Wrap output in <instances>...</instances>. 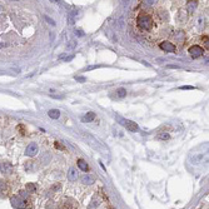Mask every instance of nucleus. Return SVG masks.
Segmentation results:
<instances>
[{"label": "nucleus", "instance_id": "f257e3e1", "mask_svg": "<svg viewBox=\"0 0 209 209\" xmlns=\"http://www.w3.org/2000/svg\"><path fill=\"white\" fill-rule=\"evenodd\" d=\"M158 2H140L132 11L129 25L133 33L149 43H160L168 35V11Z\"/></svg>", "mask_w": 209, "mask_h": 209}, {"label": "nucleus", "instance_id": "f03ea898", "mask_svg": "<svg viewBox=\"0 0 209 209\" xmlns=\"http://www.w3.org/2000/svg\"><path fill=\"white\" fill-rule=\"evenodd\" d=\"M13 207H14L15 209H25L27 208V199L23 198L21 195H13L11 199H10Z\"/></svg>", "mask_w": 209, "mask_h": 209}, {"label": "nucleus", "instance_id": "7ed1b4c3", "mask_svg": "<svg viewBox=\"0 0 209 209\" xmlns=\"http://www.w3.org/2000/svg\"><path fill=\"white\" fill-rule=\"evenodd\" d=\"M158 46H159L162 50L167 51V53H177V51L179 50V49L177 48V45H174L172 42H168V40L160 42V43L158 44Z\"/></svg>", "mask_w": 209, "mask_h": 209}, {"label": "nucleus", "instance_id": "20e7f679", "mask_svg": "<svg viewBox=\"0 0 209 209\" xmlns=\"http://www.w3.org/2000/svg\"><path fill=\"white\" fill-rule=\"evenodd\" d=\"M173 40H174V45L175 44H178V49H180L182 48V45L185 43V33L183 31V30H178V31H175L174 34H173Z\"/></svg>", "mask_w": 209, "mask_h": 209}, {"label": "nucleus", "instance_id": "39448f33", "mask_svg": "<svg viewBox=\"0 0 209 209\" xmlns=\"http://www.w3.org/2000/svg\"><path fill=\"white\" fill-rule=\"evenodd\" d=\"M188 53L192 55V58H199V57L203 55L204 49H203L199 44H194V45H192V46L188 49Z\"/></svg>", "mask_w": 209, "mask_h": 209}, {"label": "nucleus", "instance_id": "423d86ee", "mask_svg": "<svg viewBox=\"0 0 209 209\" xmlns=\"http://www.w3.org/2000/svg\"><path fill=\"white\" fill-rule=\"evenodd\" d=\"M118 120L120 122V124H123L129 130V132H137V130H138V124L132 122V120H125L123 118H118Z\"/></svg>", "mask_w": 209, "mask_h": 209}, {"label": "nucleus", "instance_id": "0eeeda50", "mask_svg": "<svg viewBox=\"0 0 209 209\" xmlns=\"http://www.w3.org/2000/svg\"><path fill=\"white\" fill-rule=\"evenodd\" d=\"M0 172L3 174H11L13 173V165L9 162H2L0 163Z\"/></svg>", "mask_w": 209, "mask_h": 209}, {"label": "nucleus", "instance_id": "6e6552de", "mask_svg": "<svg viewBox=\"0 0 209 209\" xmlns=\"http://www.w3.org/2000/svg\"><path fill=\"white\" fill-rule=\"evenodd\" d=\"M38 145L35 144V143H30V144L27 147V149H25V155L28 156H35L36 153H38Z\"/></svg>", "mask_w": 209, "mask_h": 209}, {"label": "nucleus", "instance_id": "1a4fd4ad", "mask_svg": "<svg viewBox=\"0 0 209 209\" xmlns=\"http://www.w3.org/2000/svg\"><path fill=\"white\" fill-rule=\"evenodd\" d=\"M198 6V2H195V0H193V2H188L187 3V11L189 13V14H193V13L195 11V9H197Z\"/></svg>", "mask_w": 209, "mask_h": 209}, {"label": "nucleus", "instance_id": "9d476101", "mask_svg": "<svg viewBox=\"0 0 209 209\" xmlns=\"http://www.w3.org/2000/svg\"><path fill=\"white\" fill-rule=\"evenodd\" d=\"M82 183L83 184H86V185H90V184H93V183L95 182V179L91 177V175H89V174H85V175H83L82 177Z\"/></svg>", "mask_w": 209, "mask_h": 209}, {"label": "nucleus", "instance_id": "9b49d317", "mask_svg": "<svg viewBox=\"0 0 209 209\" xmlns=\"http://www.w3.org/2000/svg\"><path fill=\"white\" fill-rule=\"evenodd\" d=\"M68 178H69V180H72V182H75V180L78 179V172H76L75 168H70V169H69V172H68Z\"/></svg>", "mask_w": 209, "mask_h": 209}, {"label": "nucleus", "instance_id": "f8f14e48", "mask_svg": "<svg viewBox=\"0 0 209 209\" xmlns=\"http://www.w3.org/2000/svg\"><path fill=\"white\" fill-rule=\"evenodd\" d=\"M48 115H49V118H51V119H58L60 116V112L58 109H51V110L48 112Z\"/></svg>", "mask_w": 209, "mask_h": 209}, {"label": "nucleus", "instance_id": "ddd939ff", "mask_svg": "<svg viewBox=\"0 0 209 209\" xmlns=\"http://www.w3.org/2000/svg\"><path fill=\"white\" fill-rule=\"evenodd\" d=\"M78 167H79L83 172H88V170H89V165H88L86 162L83 160V159H79V160H78Z\"/></svg>", "mask_w": 209, "mask_h": 209}, {"label": "nucleus", "instance_id": "4468645a", "mask_svg": "<svg viewBox=\"0 0 209 209\" xmlns=\"http://www.w3.org/2000/svg\"><path fill=\"white\" fill-rule=\"evenodd\" d=\"M115 94L118 98H124V97H127V90L124 88H119L115 90Z\"/></svg>", "mask_w": 209, "mask_h": 209}, {"label": "nucleus", "instance_id": "2eb2a0df", "mask_svg": "<svg viewBox=\"0 0 209 209\" xmlns=\"http://www.w3.org/2000/svg\"><path fill=\"white\" fill-rule=\"evenodd\" d=\"M95 119V114L93 113V112H90V113H88L84 118H83V120L84 122H86V123H89V122H91V120H94Z\"/></svg>", "mask_w": 209, "mask_h": 209}, {"label": "nucleus", "instance_id": "dca6fc26", "mask_svg": "<svg viewBox=\"0 0 209 209\" xmlns=\"http://www.w3.org/2000/svg\"><path fill=\"white\" fill-rule=\"evenodd\" d=\"M6 189H8L6 182H5V180H0V194L6 193Z\"/></svg>", "mask_w": 209, "mask_h": 209}, {"label": "nucleus", "instance_id": "f3484780", "mask_svg": "<svg viewBox=\"0 0 209 209\" xmlns=\"http://www.w3.org/2000/svg\"><path fill=\"white\" fill-rule=\"evenodd\" d=\"M27 192H28V193H34V192H36V185L34 184V183H28V184H27Z\"/></svg>", "mask_w": 209, "mask_h": 209}, {"label": "nucleus", "instance_id": "a211bd4d", "mask_svg": "<svg viewBox=\"0 0 209 209\" xmlns=\"http://www.w3.org/2000/svg\"><path fill=\"white\" fill-rule=\"evenodd\" d=\"M200 39H202V45H203L204 48H207V49H208V46H209V44H208V42H209L208 35H203Z\"/></svg>", "mask_w": 209, "mask_h": 209}, {"label": "nucleus", "instance_id": "6ab92c4d", "mask_svg": "<svg viewBox=\"0 0 209 209\" xmlns=\"http://www.w3.org/2000/svg\"><path fill=\"white\" fill-rule=\"evenodd\" d=\"M156 138H158V139H162V140H167V139H169V134H168V133H162V134H159Z\"/></svg>", "mask_w": 209, "mask_h": 209}, {"label": "nucleus", "instance_id": "aec40b11", "mask_svg": "<svg viewBox=\"0 0 209 209\" xmlns=\"http://www.w3.org/2000/svg\"><path fill=\"white\" fill-rule=\"evenodd\" d=\"M75 35H78V36H83V35H84V33H83L80 29H78V30L75 29Z\"/></svg>", "mask_w": 209, "mask_h": 209}, {"label": "nucleus", "instance_id": "412c9836", "mask_svg": "<svg viewBox=\"0 0 209 209\" xmlns=\"http://www.w3.org/2000/svg\"><path fill=\"white\" fill-rule=\"evenodd\" d=\"M75 80H78V82H85V78H82V76H75Z\"/></svg>", "mask_w": 209, "mask_h": 209}, {"label": "nucleus", "instance_id": "4be33fe9", "mask_svg": "<svg viewBox=\"0 0 209 209\" xmlns=\"http://www.w3.org/2000/svg\"><path fill=\"white\" fill-rule=\"evenodd\" d=\"M45 19H46V20H48V21H49V23H50L51 25H55V23H54V20H51V19H50L49 16H45Z\"/></svg>", "mask_w": 209, "mask_h": 209}, {"label": "nucleus", "instance_id": "5701e85b", "mask_svg": "<svg viewBox=\"0 0 209 209\" xmlns=\"http://www.w3.org/2000/svg\"><path fill=\"white\" fill-rule=\"evenodd\" d=\"M180 89H193V86H182Z\"/></svg>", "mask_w": 209, "mask_h": 209}]
</instances>
